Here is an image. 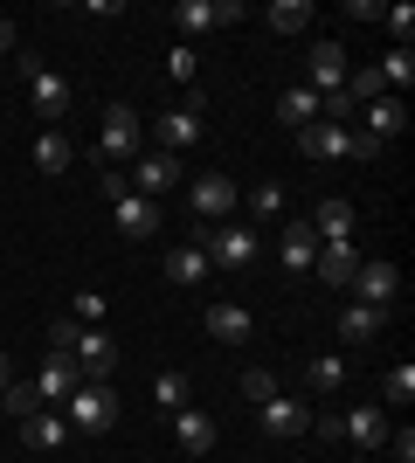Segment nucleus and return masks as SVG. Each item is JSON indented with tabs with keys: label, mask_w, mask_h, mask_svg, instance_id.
I'll return each instance as SVG.
<instances>
[{
	"label": "nucleus",
	"mask_w": 415,
	"mask_h": 463,
	"mask_svg": "<svg viewBox=\"0 0 415 463\" xmlns=\"http://www.w3.org/2000/svg\"><path fill=\"white\" fill-rule=\"evenodd\" d=\"M194 250L208 256V270H250L263 256V229H250V222H201Z\"/></svg>",
	"instance_id": "nucleus-1"
},
{
	"label": "nucleus",
	"mask_w": 415,
	"mask_h": 463,
	"mask_svg": "<svg viewBox=\"0 0 415 463\" xmlns=\"http://www.w3.org/2000/svg\"><path fill=\"white\" fill-rule=\"evenodd\" d=\"M56 415L70 422V436H104V429L118 422V387H111V381H83Z\"/></svg>",
	"instance_id": "nucleus-2"
},
{
	"label": "nucleus",
	"mask_w": 415,
	"mask_h": 463,
	"mask_svg": "<svg viewBox=\"0 0 415 463\" xmlns=\"http://www.w3.org/2000/svg\"><path fill=\"white\" fill-rule=\"evenodd\" d=\"M21 77H28V104H35L42 125H62L70 118V104H77V90H70V77H56L42 56H21Z\"/></svg>",
	"instance_id": "nucleus-3"
},
{
	"label": "nucleus",
	"mask_w": 415,
	"mask_h": 463,
	"mask_svg": "<svg viewBox=\"0 0 415 463\" xmlns=\"http://www.w3.org/2000/svg\"><path fill=\"white\" fill-rule=\"evenodd\" d=\"M297 146H305V159H374V153H381L367 132H354V125H325V118H318V125H305V132H297Z\"/></svg>",
	"instance_id": "nucleus-4"
},
{
	"label": "nucleus",
	"mask_w": 415,
	"mask_h": 463,
	"mask_svg": "<svg viewBox=\"0 0 415 463\" xmlns=\"http://www.w3.org/2000/svg\"><path fill=\"white\" fill-rule=\"evenodd\" d=\"M146 138H153V153L180 159L201 146V97H187V104H174V111H159L153 125H146Z\"/></svg>",
	"instance_id": "nucleus-5"
},
{
	"label": "nucleus",
	"mask_w": 415,
	"mask_h": 463,
	"mask_svg": "<svg viewBox=\"0 0 415 463\" xmlns=\"http://www.w3.org/2000/svg\"><path fill=\"white\" fill-rule=\"evenodd\" d=\"M62 353L77 360L83 381H111V367H118V339H111L104 326H77V339H70Z\"/></svg>",
	"instance_id": "nucleus-6"
},
{
	"label": "nucleus",
	"mask_w": 415,
	"mask_h": 463,
	"mask_svg": "<svg viewBox=\"0 0 415 463\" xmlns=\"http://www.w3.org/2000/svg\"><path fill=\"white\" fill-rule=\"evenodd\" d=\"M98 153L104 159H138V153H146V118H138L132 104H111V111H104Z\"/></svg>",
	"instance_id": "nucleus-7"
},
{
	"label": "nucleus",
	"mask_w": 415,
	"mask_h": 463,
	"mask_svg": "<svg viewBox=\"0 0 415 463\" xmlns=\"http://www.w3.org/2000/svg\"><path fill=\"white\" fill-rule=\"evenodd\" d=\"M346 298H354V305H374V311H388L401 298V270L395 263H367V256H360V270H354V284H346Z\"/></svg>",
	"instance_id": "nucleus-8"
},
{
	"label": "nucleus",
	"mask_w": 415,
	"mask_h": 463,
	"mask_svg": "<svg viewBox=\"0 0 415 463\" xmlns=\"http://www.w3.org/2000/svg\"><path fill=\"white\" fill-rule=\"evenodd\" d=\"M257 429L270 443H297V436L312 429V408L291 402V394H270V402H257Z\"/></svg>",
	"instance_id": "nucleus-9"
},
{
	"label": "nucleus",
	"mask_w": 415,
	"mask_h": 463,
	"mask_svg": "<svg viewBox=\"0 0 415 463\" xmlns=\"http://www.w3.org/2000/svg\"><path fill=\"white\" fill-rule=\"evenodd\" d=\"M346 42H312V56H305V90L312 97H333L339 83H346Z\"/></svg>",
	"instance_id": "nucleus-10"
},
{
	"label": "nucleus",
	"mask_w": 415,
	"mask_h": 463,
	"mask_svg": "<svg viewBox=\"0 0 415 463\" xmlns=\"http://www.w3.org/2000/svg\"><path fill=\"white\" fill-rule=\"evenodd\" d=\"M187 201H194V214H201V222H236L242 187H236L229 174H201L194 187H187Z\"/></svg>",
	"instance_id": "nucleus-11"
},
{
	"label": "nucleus",
	"mask_w": 415,
	"mask_h": 463,
	"mask_svg": "<svg viewBox=\"0 0 415 463\" xmlns=\"http://www.w3.org/2000/svg\"><path fill=\"white\" fill-rule=\"evenodd\" d=\"M180 35H208V28H236L242 21V0H180L174 7Z\"/></svg>",
	"instance_id": "nucleus-12"
},
{
	"label": "nucleus",
	"mask_w": 415,
	"mask_h": 463,
	"mask_svg": "<svg viewBox=\"0 0 415 463\" xmlns=\"http://www.w3.org/2000/svg\"><path fill=\"white\" fill-rule=\"evenodd\" d=\"M125 187L138 194V201H159V194H174L180 187V159H166V153H138L132 159V180Z\"/></svg>",
	"instance_id": "nucleus-13"
},
{
	"label": "nucleus",
	"mask_w": 415,
	"mask_h": 463,
	"mask_svg": "<svg viewBox=\"0 0 415 463\" xmlns=\"http://www.w3.org/2000/svg\"><path fill=\"white\" fill-rule=\"evenodd\" d=\"M277 263L291 277H312V263H318V235H312V222H284V235H277Z\"/></svg>",
	"instance_id": "nucleus-14"
},
{
	"label": "nucleus",
	"mask_w": 415,
	"mask_h": 463,
	"mask_svg": "<svg viewBox=\"0 0 415 463\" xmlns=\"http://www.w3.org/2000/svg\"><path fill=\"white\" fill-rule=\"evenodd\" d=\"M77 387H83V373H77V360H70V353H49V360H42V373H35L42 408H62Z\"/></svg>",
	"instance_id": "nucleus-15"
},
{
	"label": "nucleus",
	"mask_w": 415,
	"mask_h": 463,
	"mask_svg": "<svg viewBox=\"0 0 415 463\" xmlns=\"http://www.w3.org/2000/svg\"><path fill=\"white\" fill-rule=\"evenodd\" d=\"M174 443L187 449V457H208V449L222 443V429L208 408H174Z\"/></svg>",
	"instance_id": "nucleus-16"
},
{
	"label": "nucleus",
	"mask_w": 415,
	"mask_h": 463,
	"mask_svg": "<svg viewBox=\"0 0 415 463\" xmlns=\"http://www.w3.org/2000/svg\"><path fill=\"white\" fill-rule=\"evenodd\" d=\"M111 222H118V235H125V242H146V235H159V201L118 194V201H111Z\"/></svg>",
	"instance_id": "nucleus-17"
},
{
	"label": "nucleus",
	"mask_w": 415,
	"mask_h": 463,
	"mask_svg": "<svg viewBox=\"0 0 415 463\" xmlns=\"http://www.w3.org/2000/svg\"><path fill=\"white\" fill-rule=\"evenodd\" d=\"M354 270H360V250H354V242H318L312 277H318L325 290H346V284H354Z\"/></svg>",
	"instance_id": "nucleus-18"
},
{
	"label": "nucleus",
	"mask_w": 415,
	"mask_h": 463,
	"mask_svg": "<svg viewBox=\"0 0 415 463\" xmlns=\"http://www.w3.org/2000/svg\"><path fill=\"white\" fill-rule=\"evenodd\" d=\"M305 222H312L318 242H354V222H360V214H354V201H339V194H333V201H318Z\"/></svg>",
	"instance_id": "nucleus-19"
},
{
	"label": "nucleus",
	"mask_w": 415,
	"mask_h": 463,
	"mask_svg": "<svg viewBox=\"0 0 415 463\" xmlns=\"http://www.w3.org/2000/svg\"><path fill=\"white\" fill-rule=\"evenodd\" d=\"M360 125H367V138H374V146H388V138L409 132V104H401V97H374V104L360 111Z\"/></svg>",
	"instance_id": "nucleus-20"
},
{
	"label": "nucleus",
	"mask_w": 415,
	"mask_h": 463,
	"mask_svg": "<svg viewBox=\"0 0 415 463\" xmlns=\"http://www.w3.org/2000/svg\"><path fill=\"white\" fill-rule=\"evenodd\" d=\"M208 339H222V346H250L257 339V318L242 305H208Z\"/></svg>",
	"instance_id": "nucleus-21"
},
{
	"label": "nucleus",
	"mask_w": 415,
	"mask_h": 463,
	"mask_svg": "<svg viewBox=\"0 0 415 463\" xmlns=\"http://www.w3.org/2000/svg\"><path fill=\"white\" fill-rule=\"evenodd\" d=\"M339 436L354 449H381L388 443V415H381V408H346V415H339Z\"/></svg>",
	"instance_id": "nucleus-22"
},
{
	"label": "nucleus",
	"mask_w": 415,
	"mask_h": 463,
	"mask_svg": "<svg viewBox=\"0 0 415 463\" xmlns=\"http://www.w3.org/2000/svg\"><path fill=\"white\" fill-rule=\"evenodd\" d=\"M21 443L49 457V449H62V443H70V422H62L56 408H35V415H21Z\"/></svg>",
	"instance_id": "nucleus-23"
},
{
	"label": "nucleus",
	"mask_w": 415,
	"mask_h": 463,
	"mask_svg": "<svg viewBox=\"0 0 415 463\" xmlns=\"http://www.w3.org/2000/svg\"><path fill=\"white\" fill-rule=\"evenodd\" d=\"M381 326H388V311L354 305V298H346V311H339V339H346V346H374V339H381Z\"/></svg>",
	"instance_id": "nucleus-24"
},
{
	"label": "nucleus",
	"mask_w": 415,
	"mask_h": 463,
	"mask_svg": "<svg viewBox=\"0 0 415 463\" xmlns=\"http://www.w3.org/2000/svg\"><path fill=\"white\" fill-rule=\"evenodd\" d=\"M208 277H215V270H208V256H201L194 242H180V250L166 256V284H180V290H201Z\"/></svg>",
	"instance_id": "nucleus-25"
},
{
	"label": "nucleus",
	"mask_w": 415,
	"mask_h": 463,
	"mask_svg": "<svg viewBox=\"0 0 415 463\" xmlns=\"http://www.w3.org/2000/svg\"><path fill=\"white\" fill-rule=\"evenodd\" d=\"M277 118H284L291 132H305V125H318V97L305 90V83H291V90L277 97Z\"/></svg>",
	"instance_id": "nucleus-26"
},
{
	"label": "nucleus",
	"mask_w": 415,
	"mask_h": 463,
	"mask_svg": "<svg viewBox=\"0 0 415 463\" xmlns=\"http://www.w3.org/2000/svg\"><path fill=\"white\" fill-rule=\"evenodd\" d=\"M242 201H250V229H257V222H277V214H284V180H257V187H242Z\"/></svg>",
	"instance_id": "nucleus-27"
},
{
	"label": "nucleus",
	"mask_w": 415,
	"mask_h": 463,
	"mask_svg": "<svg viewBox=\"0 0 415 463\" xmlns=\"http://www.w3.org/2000/svg\"><path fill=\"white\" fill-rule=\"evenodd\" d=\"M305 387H312V394H339V387H346V360H339V353H318L312 367H305Z\"/></svg>",
	"instance_id": "nucleus-28"
},
{
	"label": "nucleus",
	"mask_w": 415,
	"mask_h": 463,
	"mask_svg": "<svg viewBox=\"0 0 415 463\" xmlns=\"http://www.w3.org/2000/svg\"><path fill=\"white\" fill-rule=\"evenodd\" d=\"M277 35H305L312 28V0H270V14H263Z\"/></svg>",
	"instance_id": "nucleus-29"
},
{
	"label": "nucleus",
	"mask_w": 415,
	"mask_h": 463,
	"mask_svg": "<svg viewBox=\"0 0 415 463\" xmlns=\"http://www.w3.org/2000/svg\"><path fill=\"white\" fill-rule=\"evenodd\" d=\"M70 159H77V146H70L62 132H42L35 138V166H42V174H70Z\"/></svg>",
	"instance_id": "nucleus-30"
},
{
	"label": "nucleus",
	"mask_w": 415,
	"mask_h": 463,
	"mask_svg": "<svg viewBox=\"0 0 415 463\" xmlns=\"http://www.w3.org/2000/svg\"><path fill=\"white\" fill-rule=\"evenodd\" d=\"M374 70H381V83H388V90H409V83H415V49H388Z\"/></svg>",
	"instance_id": "nucleus-31"
},
{
	"label": "nucleus",
	"mask_w": 415,
	"mask_h": 463,
	"mask_svg": "<svg viewBox=\"0 0 415 463\" xmlns=\"http://www.w3.org/2000/svg\"><path fill=\"white\" fill-rule=\"evenodd\" d=\"M153 402L174 415V408H187V373H174V367H159L153 373Z\"/></svg>",
	"instance_id": "nucleus-32"
},
{
	"label": "nucleus",
	"mask_w": 415,
	"mask_h": 463,
	"mask_svg": "<svg viewBox=\"0 0 415 463\" xmlns=\"http://www.w3.org/2000/svg\"><path fill=\"white\" fill-rule=\"evenodd\" d=\"M104 311H111L104 290H77V298H70V318H77V326H104Z\"/></svg>",
	"instance_id": "nucleus-33"
},
{
	"label": "nucleus",
	"mask_w": 415,
	"mask_h": 463,
	"mask_svg": "<svg viewBox=\"0 0 415 463\" xmlns=\"http://www.w3.org/2000/svg\"><path fill=\"white\" fill-rule=\"evenodd\" d=\"M381 21H388V35H395V49H409V42H415V7H409V0H395V7H381Z\"/></svg>",
	"instance_id": "nucleus-34"
},
{
	"label": "nucleus",
	"mask_w": 415,
	"mask_h": 463,
	"mask_svg": "<svg viewBox=\"0 0 415 463\" xmlns=\"http://www.w3.org/2000/svg\"><path fill=\"white\" fill-rule=\"evenodd\" d=\"M381 394H388V402H401V408L415 402V367H409V360H401V367H388V381H381Z\"/></svg>",
	"instance_id": "nucleus-35"
},
{
	"label": "nucleus",
	"mask_w": 415,
	"mask_h": 463,
	"mask_svg": "<svg viewBox=\"0 0 415 463\" xmlns=\"http://www.w3.org/2000/svg\"><path fill=\"white\" fill-rule=\"evenodd\" d=\"M0 402L14 408V415H35V408H42V394H35V381H14L7 394H0Z\"/></svg>",
	"instance_id": "nucleus-36"
},
{
	"label": "nucleus",
	"mask_w": 415,
	"mask_h": 463,
	"mask_svg": "<svg viewBox=\"0 0 415 463\" xmlns=\"http://www.w3.org/2000/svg\"><path fill=\"white\" fill-rule=\"evenodd\" d=\"M270 394H277V381H270L263 367H250V373H242V402H270Z\"/></svg>",
	"instance_id": "nucleus-37"
},
{
	"label": "nucleus",
	"mask_w": 415,
	"mask_h": 463,
	"mask_svg": "<svg viewBox=\"0 0 415 463\" xmlns=\"http://www.w3.org/2000/svg\"><path fill=\"white\" fill-rule=\"evenodd\" d=\"M194 70H201V62H194V49H187V42H174V56H166V77H180V83H187Z\"/></svg>",
	"instance_id": "nucleus-38"
},
{
	"label": "nucleus",
	"mask_w": 415,
	"mask_h": 463,
	"mask_svg": "<svg viewBox=\"0 0 415 463\" xmlns=\"http://www.w3.org/2000/svg\"><path fill=\"white\" fill-rule=\"evenodd\" d=\"M0 56H14V21H0Z\"/></svg>",
	"instance_id": "nucleus-39"
},
{
	"label": "nucleus",
	"mask_w": 415,
	"mask_h": 463,
	"mask_svg": "<svg viewBox=\"0 0 415 463\" xmlns=\"http://www.w3.org/2000/svg\"><path fill=\"white\" fill-rule=\"evenodd\" d=\"M7 387H14V367H7V353H0V394H7Z\"/></svg>",
	"instance_id": "nucleus-40"
}]
</instances>
